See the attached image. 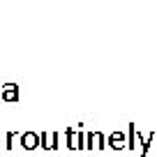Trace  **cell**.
Wrapping results in <instances>:
<instances>
[{
    "instance_id": "1",
    "label": "cell",
    "mask_w": 157,
    "mask_h": 157,
    "mask_svg": "<svg viewBox=\"0 0 157 157\" xmlns=\"http://www.w3.org/2000/svg\"><path fill=\"white\" fill-rule=\"evenodd\" d=\"M65 141L69 150H86V132L81 127H67L65 129Z\"/></svg>"
},
{
    "instance_id": "11",
    "label": "cell",
    "mask_w": 157,
    "mask_h": 157,
    "mask_svg": "<svg viewBox=\"0 0 157 157\" xmlns=\"http://www.w3.org/2000/svg\"><path fill=\"white\" fill-rule=\"evenodd\" d=\"M0 99H2V86H0Z\"/></svg>"
},
{
    "instance_id": "3",
    "label": "cell",
    "mask_w": 157,
    "mask_h": 157,
    "mask_svg": "<svg viewBox=\"0 0 157 157\" xmlns=\"http://www.w3.org/2000/svg\"><path fill=\"white\" fill-rule=\"evenodd\" d=\"M19 143L23 150H35V148H39V134L23 132V134H19Z\"/></svg>"
},
{
    "instance_id": "5",
    "label": "cell",
    "mask_w": 157,
    "mask_h": 157,
    "mask_svg": "<svg viewBox=\"0 0 157 157\" xmlns=\"http://www.w3.org/2000/svg\"><path fill=\"white\" fill-rule=\"evenodd\" d=\"M141 150V146H139V129L134 123L127 125V150Z\"/></svg>"
},
{
    "instance_id": "9",
    "label": "cell",
    "mask_w": 157,
    "mask_h": 157,
    "mask_svg": "<svg viewBox=\"0 0 157 157\" xmlns=\"http://www.w3.org/2000/svg\"><path fill=\"white\" fill-rule=\"evenodd\" d=\"M49 141H51V134L49 132H42V134H39V148L49 150Z\"/></svg>"
},
{
    "instance_id": "6",
    "label": "cell",
    "mask_w": 157,
    "mask_h": 157,
    "mask_svg": "<svg viewBox=\"0 0 157 157\" xmlns=\"http://www.w3.org/2000/svg\"><path fill=\"white\" fill-rule=\"evenodd\" d=\"M16 99H19V86L5 83L2 86V102H16Z\"/></svg>"
},
{
    "instance_id": "10",
    "label": "cell",
    "mask_w": 157,
    "mask_h": 157,
    "mask_svg": "<svg viewBox=\"0 0 157 157\" xmlns=\"http://www.w3.org/2000/svg\"><path fill=\"white\" fill-rule=\"evenodd\" d=\"M14 136H16L14 132H7V150H10L12 146H14V143H12V141H14Z\"/></svg>"
},
{
    "instance_id": "7",
    "label": "cell",
    "mask_w": 157,
    "mask_h": 157,
    "mask_svg": "<svg viewBox=\"0 0 157 157\" xmlns=\"http://www.w3.org/2000/svg\"><path fill=\"white\" fill-rule=\"evenodd\" d=\"M152 141H155V132H150V134H146V139H143V146H141V155L146 157L148 155V150H150V146H152Z\"/></svg>"
},
{
    "instance_id": "2",
    "label": "cell",
    "mask_w": 157,
    "mask_h": 157,
    "mask_svg": "<svg viewBox=\"0 0 157 157\" xmlns=\"http://www.w3.org/2000/svg\"><path fill=\"white\" fill-rule=\"evenodd\" d=\"M109 146V136H104L102 132H86V150H104Z\"/></svg>"
},
{
    "instance_id": "4",
    "label": "cell",
    "mask_w": 157,
    "mask_h": 157,
    "mask_svg": "<svg viewBox=\"0 0 157 157\" xmlns=\"http://www.w3.org/2000/svg\"><path fill=\"white\" fill-rule=\"evenodd\" d=\"M109 148H113V150H123V148H127V134L120 132V129L111 132V134H109Z\"/></svg>"
},
{
    "instance_id": "8",
    "label": "cell",
    "mask_w": 157,
    "mask_h": 157,
    "mask_svg": "<svg viewBox=\"0 0 157 157\" xmlns=\"http://www.w3.org/2000/svg\"><path fill=\"white\" fill-rule=\"evenodd\" d=\"M60 148V132H51V141H49V150Z\"/></svg>"
}]
</instances>
